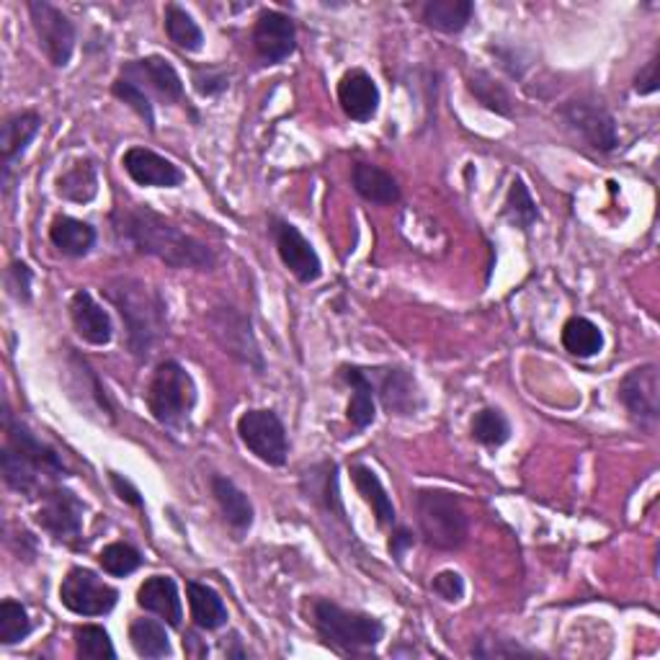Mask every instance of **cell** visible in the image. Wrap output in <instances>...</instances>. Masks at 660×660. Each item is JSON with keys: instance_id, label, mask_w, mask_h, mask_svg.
Returning a JSON list of instances; mask_svg holds the SVG:
<instances>
[{"instance_id": "6da1fadb", "label": "cell", "mask_w": 660, "mask_h": 660, "mask_svg": "<svg viewBox=\"0 0 660 660\" xmlns=\"http://www.w3.org/2000/svg\"><path fill=\"white\" fill-rule=\"evenodd\" d=\"M113 230L125 242L138 248L140 253L153 256L158 261L169 263L171 269H192V271H212L217 258L209 246L196 240L158 215L150 207L132 204V207H117L111 215Z\"/></svg>"}, {"instance_id": "7a4b0ae2", "label": "cell", "mask_w": 660, "mask_h": 660, "mask_svg": "<svg viewBox=\"0 0 660 660\" xmlns=\"http://www.w3.org/2000/svg\"><path fill=\"white\" fill-rule=\"evenodd\" d=\"M0 465H3V477L9 488L29 498L36 493L44 496L67 475L63 457L52 446L40 442L24 423L13 421L11 415H6V446L0 454Z\"/></svg>"}, {"instance_id": "3957f363", "label": "cell", "mask_w": 660, "mask_h": 660, "mask_svg": "<svg viewBox=\"0 0 660 660\" xmlns=\"http://www.w3.org/2000/svg\"><path fill=\"white\" fill-rule=\"evenodd\" d=\"M106 297L119 310L127 325V344L138 359H148L153 346L169 331L165 302L140 279H117L106 286Z\"/></svg>"}, {"instance_id": "277c9868", "label": "cell", "mask_w": 660, "mask_h": 660, "mask_svg": "<svg viewBox=\"0 0 660 660\" xmlns=\"http://www.w3.org/2000/svg\"><path fill=\"white\" fill-rule=\"evenodd\" d=\"M313 627L325 648L338 656H367L385 637V625L377 617L348 612L328 598L313 602Z\"/></svg>"}, {"instance_id": "5b68a950", "label": "cell", "mask_w": 660, "mask_h": 660, "mask_svg": "<svg viewBox=\"0 0 660 660\" xmlns=\"http://www.w3.org/2000/svg\"><path fill=\"white\" fill-rule=\"evenodd\" d=\"M415 513L423 542L434 550L454 552L467 542L469 519L457 493L421 488L415 493Z\"/></svg>"}, {"instance_id": "8992f818", "label": "cell", "mask_w": 660, "mask_h": 660, "mask_svg": "<svg viewBox=\"0 0 660 660\" xmlns=\"http://www.w3.org/2000/svg\"><path fill=\"white\" fill-rule=\"evenodd\" d=\"M196 405L194 377L178 361L158 364L148 387V408L153 419L165 429L178 431Z\"/></svg>"}, {"instance_id": "52a82bcc", "label": "cell", "mask_w": 660, "mask_h": 660, "mask_svg": "<svg viewBox=\"0 0 660 660\" xmlns=\"http://www.w3.org/2000/svg\"><path fill=\"white\" fill-rule=\"evenodd\" d=\"M238 436L246 450L269 467H284L290 457V439L282 419L267 408L246 411L238 421Z\"/></svg>"}, {"instance_id": "ba28073f", "label": "cell", "mask_w": 660, "mask_h": 660, "mask_svg": "<svg viewBox=\"0 0 660 660\" xmlns=\"http://www.w3.org/2000/svg\"><path fill=\"white\" fill-rule=\"evenodd\" d=\"M59 602L78 617H104L119 602V591L88 567H73L59 586Z\"/></svg>"}, {"instance_id": "9c48e42d", "label": "cell", "mask_w": 660, "mask_h": 660, "mask_svg": "<svg viewBox=\"0 0 660 660\" xmlns=\"http://www.w3.org/2000/svg\"><path fill=\"white\" fill-rule=\"evenodd\" d=\"M209 328L212 336L217 338V344L225 348V354H230L232 359H238L246 367L263 371V354L258 348V340L253 336V328H250V321L240 310L235 307H215L209 313Z\"/></svg>"}, {"instance_id": "30bf717a", "label": "cell", "mask_w": 660, "mask_h": 660, "mask_svg": "<svg viewBox=\"0 0 660 660\" xmlns=\"http://www.w3.org/2000/svg\"><path fill=\"white\" fill-rule=\"evenodd\" d=\"M29 17H32L36 40L47 59L55 67L71 65L75 52V26L57 6L47 0H32L29 3Z\"/></svg>"}, {"instance_id": "8fae6325", "label": "cell", "mask_w": 660, "mask_h": 660, "mask_svg": "<svg viewBox=\"0 0 660 660\" xmlns=\"http://www.w3.org/2000/svg\"><path fill=\"white\" fill-rule=\"evenodd\" d=\"M619 400L640 426H656L660 419V371L658 364H642L627 371L619 382Z\"/></svg>"}, {"instance_id": "7c38bea8", "label": "cell", "mask_w": 660, "mask_h": 660, "mask_svg": "<svg viewBox=\"0 0 660 660\" xmlns=\"http://www.w3.org/2000/svg\"><path fill=\"white\" fill-rule=\"evenodd\" d=\"M560 113H563L567 125H571L591 148L609 153V150L619 145L617 121H614L612 113L606 111L602 104L586 101V98H573V101H567L563 109H560Z\"/></svg>"}, {"instance_id": "4fadbf2b", "label": "cell", "mask_w": 660, "mask_h": 660, "mask_svg": "<svg viewBox=\"0 0 660 660\" xmlns=\"http://www.w3.org/2000/svg\"><path fill=\"white\" fill-rule=\"evenodd\" d=\"M121 78L134 83L142 94L161 98L165 104L184 101V83L169 59L161 55H150L142 59H132L121 67Z\"/></svg>"}, {"instance_id": "5bb4252c", "label": "cell", "mask_w": 660, "mask_h": 660, "mask_svg": "<svg viewBox=\"0 0 660 660\" xmlns=\"http://www.w3.org/2000/svg\"><path fill=\"white\" fill-rule=\"evenodd\" d=\"M83 511H86V506H83V500L73 490L55 485V488H50L42 496L36 523H40L44 532L55 537V540L73 542L83 532Z\"/></svg>"}, {"instance_id": "9a60e30c", "label": "cell", "mask_w": 660, "mask_h": 660, "mask_svg": "<svg viewBox=\"0 0 660 660\" xmlns=\"http://www.w3.org/2000/svg\"><path fill=\"white\" fill-rule=\"evenodd\" d=\"M271 232H274L279 258H282L284 267L290 269L302 284L317 282L323 274V263L317 250L313 248V242H310L292 223H284V219H274Z\"/></svg>"}, {"instance_id": "2e32d148", "label": "cell", "mask_w": 660, "mask_h": 660, "mask_svg": "<svg viewBox=\"0 0 660 660\" xmlns=\"http://www.w3.org/2000/svg\"><path fill=\"white\" fill-rule=\"evenodd\" d=\"M253 47L267 65H279L297 50V29L282 11H261L253 26Z\"/></svg>"}, {"instance_id": "e0dca14e", "label": "cell", "mask_w": 660, "mask_h": 660, "mask_svg": "<svg viewBox=\"0 0 660 660\" xmlns=\"http://www.w3.org/2000/svg\"><path fill=\"white\" fill-rule=\"evenodd\" d=\"M367 375L390 415H413L423 405L419 385L405 369H367Z\"/></svg>"}, {"instance_id": "ac0fdd59", "label": "cell", "mask_w": 660, "mask_h": 660, "mask_svg": "<svg viewBox=\"0 0 660 660\" xmlns=\"http://www.w3.org/2000/svg\"><path fill=\"white\" fill-rule=\"evenodd\" d=\"M121 165L129 173V178L140 186H155V188H173L184 184V171L176 163H171L169 158L153 153L148 148H129L121 155Z\"/></svg>"}, {"instance_id": "d6986e66", "label": "cell", "mask_w": 660, "mask_h": 660, "mask_svg": "<svg viewBox=\"0 0 660 660\" xmlns=\"http://www.w3.org/2000/svg\"><path fill=\"white\" fill-rule=\"evenodd\" d=\"M338 101L348 119L371 121L379 111V88L367 71H348L338 83Z\"/></svg>"}, {"instance_id": "ffe728a7", "label": "cell", "mask_w": 660, "mask_h": 660, "mask_svg": "<svg viewBox=\"0 0 660 660\" xmlns=\"http://www.w3.org/2000/svg\"><path fill=\"white\" fill-rule=\"evenodd\" d=\"M71 321L75 325V333L90 346H106L113 336L109 313L88 292L73 294Z\"/></svg>"}, {"instance_id": "44dd1931", "label": "cell", "mask_w": 660, "mask_h": 660, "mask_svg": "<svg viewBox=\"0 0 660 660\" xmlns=\"http://www.w3.org/2000/svg\"><path fill=\"white\" fill-rule=\"evenodd\" d=\"M40 127L42 117L36 111L11 113V117L3 121V129H0V153H3L6 178H9L13 163H17L19 158L26 153V148L32 145Z\"/></svg>"}, {"instance_id": "7402d4cb", "label": "cell", "mask_w": 660, "mask_h": 660, "mask_svg": "<svg viewBox=\"0 0 660 660\" xmlns=\"http://www.w3.org/2000/svg\"><path fill=\"white\" fill-rule=\"evenodd\" d=\"M138 604L145 612H153L158 617L169 621L171 627H181L184 619V606H181L178 586L169 575H153L142 583L138 591Z\"/></svg>"}, {"instance_id": "603a6c76", "label": "cell", "mask_w": 660, "mask_h": 660, "mask_svg": "<svg viewBox=\"0 0 660 660\" xmlns=\"http://www.w3.org/2000/svg\"><path fill=\"white\" fill-rule=\"evenodd\" d=\"M212 496L219 504V511H223L225 521L230 523L235 534H246L250 527H253V504L250 498L242 493L238 485H235L230 477L223 475H212Z\"/></svg>"}, {"instance_id": "cb8c5ba5", "label": "cell", "mask_w": 660, "mask_h": 660, "mask_svg": "<svg viewBox=\"0 0 660 660\" xmlns=\"http://www.w3.org/2000/svg\"><path fill=\"white\" fill-rule=\"evenodd\" d=\"M302 490L313 504L323 506L325 511L338 513L344 519V504H340V490H338V467L336 462H323V465L310 467L305 477H302Z\"/></svg>"}, {"instance_id": "d4e9b609", "label": "cell", "mask_w": 660, "mask_h": 660, "mask_svg": "<svg viewBox=\"0 0 660 660\" xmlns=\"http://www.w3.org/2000/svg\"><path fill=\"white\" fill-rule=\"evenodd\" d=\"M340 375L348 385H351V403H348L346 419L356 431H364L367 426L375 423L377 408H375V387H371V379L367 375V369L361 367H344Z\"/></svg>"}, {"instance_id": "484cf974", "label": "cell", "mask_w": 660, "mask_h": 660, "mask_svg": "<svg viewBox=\"0 0 660 660\" xmlns=\"http://www.w3.org/2000/svg\"><path fill=\"white\" fill-rule=\"evenodd\" d=\"M354 188L361 199L371 204H394L400 199V186L392 178V173L371 163H356L351 173Z\"/></svg>"}, {"instance_id": "4316f807", "label": "cell", "mask_w": 660, "mask_h": 660, "mask_svg": "<svg viewBox=\"0 0 660 660\" xmlns=\"http://www.w3.org/2000/svg\"><path fill=\"white\" fill-rule=\"evenodd\" d=\"M50 240L55 242L59 253L80 258V256H88L90 248L96 246V230L88 223H83V219L59 215L52 219Z\"/></svg>"}, {"instance_id": "83f0119b", "label": "cell", "mask_w": 660, "mask_h": 660, "mask_svg": "<svg viewBox=\"0 0 660 660\" xmlns=\"http://www.w3.org/2000/svg\"><path fill=\"white\" fill-rule=\"evenodd\" d=\"M186 594H188V606H192V619L199 629H219L227 625V606L219 594L207 583H196L188 581L186 583Z\"/></svg>"}, {"instance_id": "f1b7e54d", "label": "cell", "mask_w": 660, "mask_h": 660, "mask_svg": "<svg viewBox=\"0 0 660 660\" xmlns=\"http://www.w3.org/2000/svg\"><path fill=\"white\" fill-rule=\"evenodd\" d=\"M473 13L475 6L469 0H429L423 6V24L442 34H459Z\"/></svg>"}, {"instance_id": "f546056e", "label": "cell", "mask_w": 660, "mask_h": 660, "mask_svg": "<svg viewBox=\"0 0 660 660\" xmlns=\"http://www.w3.org/2000/svg\"><path fill=\"white\" fill-rule=\"evenodd\" d=\"M351 477L356 490L361 493L364 500L371 506V511L377 516L379 527H394V521H398V513H394V506L390 496H387L382 480H379L377 473L367 465H354L351 467Z\"/></svg>"}, {"instance_id": "4dcf8cb0", "label": "cell", "mask_w": 660, "mask_h": 660, "mask_svg": "<svg viewBox=\"0 0 660 660\" xmlns=\"http://www.w3.org/2000/svg\"><path fill=\"white\" fill-rule=\"evenodd\" d=\"M98 194V171L94 161H78L59 173L57 196L73 204H88Z\"/></svg>"}, {"instance_id": "1f68e13d", "label": "cell", "mask_w": 660, "mask_h": 660, "mask_svg": "<svg viewBox=\"0 0 660 660\" xmlns=\"http://www.w3.org/2000/svg\"><path fill=\"white\" fill-rule=\"evenodd\" d=\"M563 346L567 354L578 356V359H591V356L602 354L604 333L588 317L575 315L563 325Z\"/></svg>"}, {"instance_id": "d6a6232c", "label": "cell", "mask_w": 660, "mask_h": 660, "mask_svg": "<svg viewBox=\"0 0 660 660\" xmlns=\"http://www.w3.org/2000/svg\"><path fill=\"white\" fill-rule=\"evenodd\" d=\"M129 642H132L134 652L140 658H169L171 656V640L169 632L161 621L155 619H134L129 625Z\"/></svg>"}, {"instance_id": "836d02e7", "label": "cell", "mask_w": 660, "mask_h": 660, "mask_svg": "<svg viewBox=\"0 0 660 660\" xmlns=\"http://www.w3.org/2000/svg\"><path fill=\"white\" fill-rule=\"evenodd\" d=\"M165 34H169V40L184 52H202L204 47V34L199 24L192 19V13H186L176 3H171L169 9H165Z\"/></svg>"}, {"instance_id": "e575fe53", "label": "cell", "mask_w": 660, "mask_h": 660, "mask_svg": "<svg viewBox=\"0 0 660 660\" xmlns=\"http://www.w3.org/2000/svg\"><path fill=\"white\" fill-rule=\"evenodd\" d=\"M504 217L513 227H521V230H529V227H534L537 219H540L537 202L532 199V194H529V188L521 178H516L511 188H508V196L504 204Z\"/></svg>"}, {"instance_id": "d590c367", "label": "cell", "mask_w": 660, "mask_h": 660, "mask_svg": "<svg viewBox=\"0 0 660 660\" xmlns=\"http://www.w3.org/2000/svg\"><path fill=\"white\" fill-rule=\"evenodd\" d=\"M473 439L483 446L498 450V446H504L511 439V423H508L498 408H483L473 419Z\"/></svg>"}, {"instance_id": "8d00e7d4", "label": "cell", "mask_w": 660, "mask_h": 660, "mask_svg": "<svg viewBox=\"0 0 660 660\" xmlns=\"http://www.w3.org/2000/svg\"><path fill=\"white\" fill-rule=\"evenodd\" d=\"M32 619H29V612L13 598H6L0 604V642L3 645H17L21 640H26L32 635Z\"/></svg>"}, {"instance_id": "74e56055", "label": "cell", "mask_w": 660, "mask_h": 660, "mask_svg": "<svg viewBox=\"0 0 660 660\" xmlns=\"http://www.w3.org/2000/svg\"><path fill=\"white\" fill-rule=\"evenodd\" d=\"M75 652H78V658H88V660L117 658V650H113L109 632L96 625H83L75 629Z\"/></svg>"}, {"instance_id": "f35d334b", "label": "cell", "mask_w": 660, "mask_h": 660, "mask_svg": "<svg viewBox=\"0 0 660 660\" xmlns=\"http://www.w3.org/2000/svg\"><path fill=\"white\" fill-rule=\"evenodd\" d=\"M98 563H101V567L109 575L125 578V575H132L142 565V555H140V550L132 548V544L113 542V544H109V548L101 550Z\"/></svg>"}, {"instance_id": "ab89813d", "label": "cell", "mask_w": 660, "mask_h": 660, "mask_svg": "<svg viewBox=\"0 0 660 660\" xmlns=\"http://www.w3.org/2000/svg\"><path fill=\"white\" fill-rule=\"evenodd\" d=\"M469 90H473L475 98L485 106V109L504 113V117L511 113V96H508L506 88L498 86V83L493 80L490 75L475 73L473 78H469Z\"/></svg>"}, {"instance_id": "60d3db41", "label": "cell", "mask_w": 660, "mask_h": 660, "mask_svg": "<svg viewBox=\"0 0 660 660\" xmlns=\"http://www.w3.org/2000/svg\"><path fill=\"white\" fill-rule=\"evenodd\" d=\"M113 96L119 98V101H125L127 106H132L134 111L140 113L142 119H145V125H148V129L150 132H153L155 129V111H153V101H150V96L148 94H142V90L134 86V83H129L127 78H119L113 80Z\"/></svg>"}, {"instance_id": "b9f144b4", "label": "cell", "mask_w": 660, "mask_h": 660, "mask_svg": "<svg viewBox=\"0 0 660 660\" xmlns=\"http://www.w3.org/2000/svg\"><path fill=\"white\" fill-rule=\"evenodd\" d=\"M230 86L227 73L217 71V67H196L194 71V88L202 96H219Z\"/></svg>"}, {"instance_id": "7bdbcfd3", "label": "cell", "mask_w": 660, "mask_h": 660, "mask_svg": "<svg viewBox=\"0 0 660 660\" xmlns=\"http://www.w3.org/2000/svg\"><path fill=\"white\" fill-rule=\"evenodd\" d=\"M431 588H434V594L439 598H444L446 604H457L462 602V596H465V578L457 571H442L431 583Z\"/></svg>"}, {"instance_id": "ee69618b", "label": "cell", "mask_w": 660, "mask_h": 660, "mask_svg": "<svg viewBox=\"0 0 660 660\" xmlns=\"http://www.w3.org/2000/svg\"><path fill=\"white\" fill-rule=\"evenodd\" d=\"M473 656L477 658H513V656H532L529 650H523L521 645L511 640H480L477 648H473Z\"/></svg>"}, {"instance_id": "f6af8a7d", "label": "cell", "mask_w": 660, "mask_h": 660, "mask_svg": "<svg viewBox=\"0 0 660 660\" xmlns=\"http://www.w3.org/2000/svg\"><path fill=\"white\" fill-rule=\"evenodd\" d=\"M32 269L26 263L13 261L9 267V290L17 294L21 302L32 300Z\"/></svg>"}, {"instance_id": "bcb514c9", "label": "cell", "mask_w": 660, "mask_h": 660, "mask_svg": "<svg viewBox=\"0 0 660 660\" xmlns=\"http://www.w3.org/2000/svg\"><path fill=\"white\" fill-rule=\"evenodd\" d=\"M658 90V57H652L648 65L637 73L635 78V94L640 96H650Z\"/></svg>"}, {"instance_id": "7dc6e473", "label": "cell", "mask_w": 660, "mask_h": 660, "mask_svg": "<svg viewBox=\"0 0 660 660\" xmlns=\"http://www.w3.org/2000/svg\"><path fill=\"white\" fill-rule=\"evenodd\" d=\"M109 477H111V485H113V490L119 493V498L125 500V504H132V506H138V508H145V500H142V496H140V490L134 488L132 483L129 480H125V477H121L119 473H109Z\"/></svg>"}, {"instance_id": "c3c4849f", "label": "cell", "mask_w": 660, "mask_h": 660, "mask_svg": "<svg viewBox=\"0 0 660 660\" xmlns=\"http://www.w3.org/2000/svg\"><path fill=\"white\" fill-rule=\"evenodd\" d=\"M411 548H413V534L408 532V529H398V532L390 537V552H392V558L398 560V563H403L405 552Z\"/></svg>"}]
</instances>
